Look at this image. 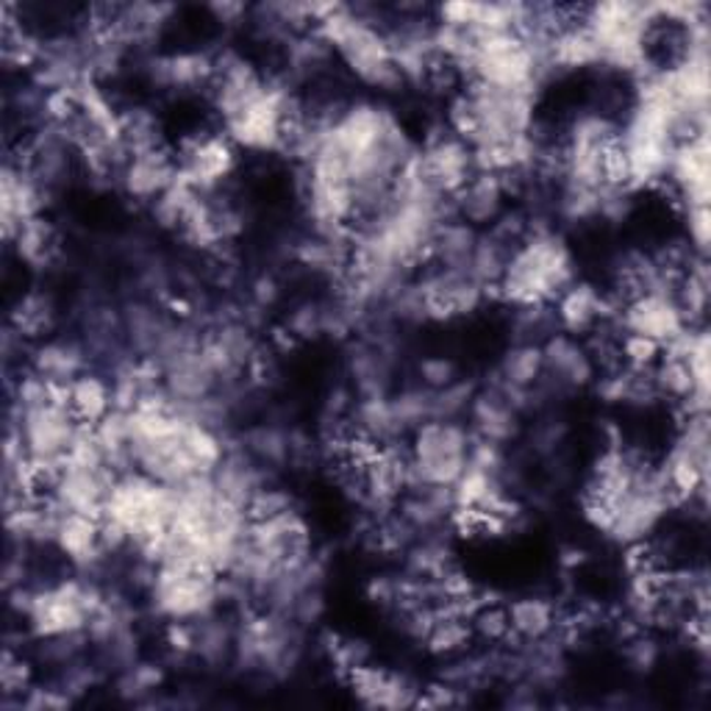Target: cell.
I'll return each mask as SVG.
<instances>
[{"instance_id":"cell-8","label":"cell","mask_w":711,"mask_h":711,"mask_svg":"<svg viewBox=\"0 0 711 711\" xmlns=\"http://www.w3.org/2000/svg\"><path fill=\"white\" fill-rule=\"evenodd\" d=\"M687 220V242L700 253L709 256V207H692L684 212Z\"/></svg>"},{"instance_id":"cell-3","label":"cell","mask_w":711,"mask_h":711,"mask_svg":"<svg viewBox=\"0 0 711 711\" xmlns=\"http://www.w3.org/2000/svg\"><path fill=\"white\" fill-rule=\"evenodd\" d=\"M70 412L78 423L98 425L112 412V381L84 373L70 384Z\"/></svg>"},{"instance_id":"cell-7","label":"cell","mask_w":711,"mask_h":711,"mask_svg":"<svg viewBox=\"0 0 711 711\" xmlns=\"http://www.w3.org/2000/svg\"><path fill=\"white\" fill-rule=\"evenodd\" d=\"M662 351H665V345L645 334L623 331V336H620V359H623L625 367H636V370L656 367V362L662 359Z\"/></svg>"},{"instance_id":"cell-1","label":"cell","mask_w":711,"mask_h":711,"mask_svg":"<svg viewBox=\"0 0 711 711\" xmlns=\"http://www.w3.org/2000/svg\"><path fill=\"white\" fill-rule=\"evenodd\" d=\"M620 323L631 334H645L651 340L662 342V345L673 342L687 329L681 309L667 295H645V298L629 303L620 314Z\"/></svg>"},{"instance_id":"cell-6","label":"cell","mask_w":711,"mask_h":711,"mask_svg":"<svg viewBox=\"0 0 711 711\" xmlns=\"http://www.w3.org/2000/svg\"><path fill=\"white\" fill-rule=\"evenodd\" d=\"M473 634L489 645H506L512 636V618H509V603H487L470 618Z\"/></svg>"},{"instance_id":"cell-10","label":"cell","mask_w":711,"mask_h":711,"mask_svg":"<svg viewBox=\"0 0 711 711\" xmlns=\"http://www.w3.org/2000/svg\"><path fill=\"white\" fill-rule=\"evenodd\" d=\"M420 376H423V387L429 389H445L456 381V367L447 359H425L420 362Z\"/></svg>"},{"instance_id":"cell-2","label":"cell","mask_w":711,"mask_h":711,"mask_svg":"<svg viewBox=\"0 0 711 711\" xmlns=\"http://www.w3.org/2000/svg\"><path fill=\"white\" fill-rule=\"evenodd\" d=\"M509 618H512V631L525 645L547 640V636L556 631L558 623L556 606L545 598L512 600V603H509Z\"/></svg>"},{"instance_id":"cell-5","label":"cell","mask_w":711,"mask_h":711,"mask_svg":"<svg viewBox=\"0 0 711 711\" xmlns=\"http://www.w3.org/2000/svg\"><path fill=\"white\" fill-rule=\"evenodd\" d=\"M545 373L542 345H518L506 353V359L498 367V381L506 387L531 389Z\"/></svg>"},{"instance_id":"cell-9","label":"cell","mask_w":711,"mask_h":711,"mask_svg":"<svg viewBox=\"0 0 711 711\" xmlns=\"http://www.w3.org/2000/svg\"><path fill=\"white\" fill-rule=\"evenodd\" d=\"M0 681H3V692L7 695L23 692V689H29L31 667L25 665L23 658L14 656L12 651H7V656H3V667H0Z\"/></svg>"},{"instance_id":"cell-4","label":"cell","mask_w":711,"mask_h":711,"mask_svg":"<svg viewBox=\"0 0 711 711\" xmlns=\"http://www.w3.org/2000/svg\"><path fill=\"white\" fill-rule=\"evenodd\" d=\"M34 373L47 381H76L87 373V353L76 342H47L36 351Z\"/></svg>"}]
</instances>
